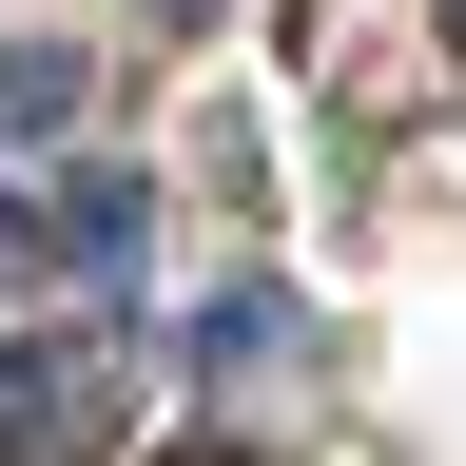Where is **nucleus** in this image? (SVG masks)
Instances as JSON below:
<instances>
[{
	"label": "nucleus",
	"instance_id": "obj_3",
	"mask_svg": "<svg viewBox=\"0 0 466 466\" xmlns=\"http://www.w3.org/2000/svg\"><path fill=\"white\" fill-rule=\"evenodd\" d=\"M20 233H39L58 272H97V291H116V272H137V175H78V195H58V214H20Z\"/></svg>",
	"mask_w": 466,
	"mask_h": 466
},
{
	"label": "nucleus",
	"instance_id": "obj_1",
	"mask_svg": "<svg viewBox=\"0 0 466 466\" xmlns=\"http://www.w3.org/2000/svg\"><path fill=\"white\" fill-rule=\"evenodd\" d=\"M116 447V330H20L0 350V466H97Z\"/></svg>",
	"mask_w": 466,
	"mask_h": 466
},
{
	"label": "nucleus",
	"instance_id": "obj_4",
	"mask_svg": "<svg viewBox=\"0 0 466 466\" xmlns=\"http://www.w3.org/2000/svg\"><path fill=\"white\" fill-rule=\"evenodd\" d=\"M175 466H272V447H233V428H195V447H175Z\"/></svg>",
	"mask_w": 466,
	"mask_h": 466
},
{
	"label": "nucleus",
	"instance_id": "obj_5",
	"mask_svg": "<svg viewBox=\"0 0 466 466\" xmlns=\"http://www.w3.org/2000/svg\"><path fill=\"white\" fill-rule=\"evenodd\" d=\"M175 20H214V0H175Z\"/></svg>",
	"mask_w": 466,
	"mask_h": 466
},
{
	"label": "nucleus",
	"instance_id": "obj_2",
	"mask_svg": "<svg viewBox=\"0 0 466 466\" xmlns=\"http://www.w3.org/2000/svg\"><path fill=\"white\" fill-rule=\"evenodd\" d=\"M78 97H97V78H78L58 39H0V175H20L39 137H78Z\"/></svg>",
	"mask_w": 466,
	"mask_h": 466
}]
</instances>
